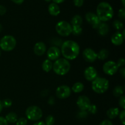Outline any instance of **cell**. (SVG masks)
I'll return each instance as SVG.
<instances>
[{"label": "cell", "mask_w": 125, "mask_h": 125, "mask_svg": "<svg viewBox=\"0 0 125 125\" xmlns=\"http://www.w3.org/2000/svg\"><path fill=\"white\" fill-rule=\"evenodd\" d=\"M61 52L64 59L67 60H74L77 58L80 52V47L78 43L73 40H67L61 45Z\"/></svg>", "instance_id": "1"}, {"label": "cell", "mask_w": 125, "mask_h": 125, "mask_svg": "<svg viewBox=\"0 0 125 125\" xmlns=\"http://www.w3.org/2000/svg\"><path fill=\"white\" fill-rule=\"evenodd\" d=\"M96 15L101 21H107L113 17L114 9L108 2H101L96 7Z\"/></svg>", "instance_id": "2"}, {"label": "cell", "mask_w": 125, "mask_h": 125, "mask_svg": "<svg viewBox=\"0 0 125 125\" xmlns=\"http://www.w3.org/2000/svg\"><path fill=\"white\" fill-rule=\"evenodd\" d=\"M71 65L68 60L64 58H59L55 61L52 65V70L57 75L63 76L69 72Z\"/></svg>", "instance_id": "3"}, {"label": "cell", "mask_w": 125, "mask_h": 125, "mask_svg": "<svg viewBox=\"0 0 125 125\" xmlns=\"http://www.w3.org/2000/svg\"><path fill=\"white\" fill-rule=\"evenodd\" d=\"M109 87V82L104 78H96L92 83V89L95 93L102 94L106 92Z\"/></svg>", "instance_id": "4"}, {"label": "cell", "mask_w": 125, "mask_h": 125, "mask_svg": "<svg viewBox=\"0 0 125 125\" xmlns=\"http://www.w3.org/2000/svg\"><path fill=\"white\" fill-rule=\"evenodd\" d=\"M17 40L12 35L4 36L0 40V48L4 51H11L15 48Z\"/></svg>", "instance_id": "5"}, {"label": "cell", "mask_w": 125, "mask_h": 125, "mask_svg": "<svg viewBox=\"0 0 125 125\" xmlns=\"http://www.w3.org/2000/svg\"><path fill=\"white\" fill-rule=\"evenodd\" d=\"M26 116L31 121H37L42 117L43 112L41 109L37 106H31L26 110Z\"/></svg>", "instance_id": "6"}, {"label": "cell", "mask_w": 125, "mask_h": 125, "mask_svg": "<svg viewBox=\"0 0 125 125\" xmlns=\"http://www.w3.org/2000/svg\"><path fill=\"white\" fill-rule=\"evenodd\" d=\"M56 31L61 36L67 37L72 34V26L68 22L61 21L56 24Z\"/></svg>", "instance_id": "7"}, {"label": "cell", "mask_w": 125, "mask_h": 125, "mask_svg": "<svg viewBox=\"0 0 125 125\" xmlns=\"http://www.w3.org/2000/svg\"><path fill=\"white\" fill-rule=\"evenodd\" d=\"M103 70L105 74L109 76H112L115 74L118 70V67L117 63L114 61H109L104 63Z\"/></svg>", "instance_id": "8"}, {"label": "cell", "mask_w": 125, "mask_h": 125, "mask_svg": "<svg viewBox=\"0 0 125 125\" xmlns=\"http://www.w3.org/2000/svg\"><path fill=\"white\" fill-rule=\"evenodd\" d=\"M72 94V89L69 86L62 85L59 86L56 90V96L59 99H65L69 97Z\"/></svg>", "instance_id": "9"}, {"label": "cell", "mask_w": 125, "mask_h": 125, "mask_svg": "<svg viewBox=\"0 0 125 125\" xmlns=\"http://www.w3.org/2000/svg\"><path fill=\"white\" fill-rule=\"evenodd\" d=\"M85 17L87 21L92 26L94 29H97L98 27L101 23L96 14L93 13V12H87L85 14Z\"/></svg>", "instance_id": "10"}, {"label": "cell", "mask_w": 125, "mask_h": 125, "mask_svg": "<svg viewBox=\"0 0 125 125\" xmlns=\"http://www.w3.org/2000/svg\"><path fill=\"white\" fill-rule=\"evenodd\" d=\"M76 104L81 111H87L90 105L91 104V102H90V99L87 96L85 95H82L78 98Z\"/></svg>", "instance_id": "11"}, {"label": "cell", "mask_w": 125, "mask_h": 125, "mask_svg": "<svg viewBox=\"0 0 125 125\" xmlns=\"http://www.w3.org/2000/svg\"><path fill=\"white\" fill-rule=\"evenodd\" d=\"M83 58L88 62H94L97 59V53L94 50L88 48L85 49L83 52Z\"/></svg>", "instance_id": "12"}, {"label": "cell", "mask_w": 125, "mask_h": 125, "mask_svg": "<svg viewBox=\"0 0 125 125\" xmlns=\"http://www.w3.org/2000/svg\"><path fill=\"white\" fill-rule=\"evenodd\" d=\"M61 55V50L57 46H51L47 51L48 59L51 61H56L59 59Z\"/></svg>", "instance_id": "13"}, {"label": "cell", "mask_w": 125, "mask_h": 125, "mask_svg": "<svg viewBox=\"0 0 125 125\" xmlns=\"http://www.w3.org/2000/svg\"><path fill=\"white\" fill-rule=\"evenodd\" d=\"M84 77L87 80L89 81H93L94 79L97 78L98 73L94 67L90 66L85 68L84 72Z\"/></svg>", "instance_id": "14"}, {"label": "cell", "mask_w": 125, "mask_h": 125, "mask_svg": "<svg viewBox=\"0 0 125 125\" xmlns=\"http://www.w3.org/2000/svg\"><path fill=\"white\" fill-rule=\"evenodd\" d=\"M46 51V45L42 42H39L35 43L34 46V52L38 56H43Z\"/></svg>", "instance_id": "15"}, {"label": "cell", "mask_w": 125, "mask_h": 125, "mask_svg": "<svg viewBox=\"0 0 125 125\" xmlns=\"http://www.w3.org/2000/svg\"><path fill=\"white\" fill-rule=\"evenodd\" d=\"M124 39L122 33L118 31L112 35V37H111V42L115 46H120L123 44Z\"/></svg>", "instance_id": "16"}, {"label": "cell", "mask_w": 125, "mask_h": 125, "mask_svg": "<svg viewBox=\"0 0 125 125\" xmlns=\"http://www.w3.org/2000/svg\"><path fill=\"white\" fill-rule=\"evenodd\" d=\"M48 10L50 14L52 16H57L61 12L60 7H59L57 4L54 3V2H52L49 5Z\"/></svg>", "instance_id": "17"}, {"label": "cell", "mask_w": 125, "mask_h": 125, "mask_svg": "<svg viewBox=\"0 0 125 125\" xmlns=\"http://www.w3.org/2000/svg\"><path fill=\"white\" fill-rule=\"evenodd\" d=\"M98 32L101 36H105L107 35L109 31V28L108 24L105 23H101L98 27Z\"/></svg>", "instance_id": "18"}, {"label": "cell", "mask_w": 125, "mask_h": 125, "mask_svg": "<svg viewBox=\"0 0 125 125\" xmlns=\"http://www.w3.org/2000/svg\"><path fill=\"white\" fill-rule=\"evenodd\" d=\"M120 113L119 109L117 107H112L109 109L106 112L107 116L110 119H114L116 117H118Z\"/></svg>", "instance_id": "19"}, {"label": "cell", "mask_w": 125, "mask_h": 125, "mask_svg": "<svg viewBox=\"0 0 125 125\" xmlns=\"http://www.w3.org/2000/svg\"><path fill=\"white\" fill-rule=\"evenodd\" d=\"M72 26H81L83 24V18L79 15H75L71 20Z\"/></svg>", "instance_id": "20"}, {"label": "cell", "mask_w": 125, "mask_h": 125, "mask_svg": "<svg viewBox=\"0 0 125 125\" xmlns=\"http://www.w3.org/2000/svg\"><path fill=\"white\" fill-rule=\"evenodd\" d=\"M52 65H53V63H52V61L49 59H46L42 63V68L44 72L48 73L52 69Z\"/></svg>", "instance_id": "21"}, {"label": "cell", "mask_w": 125, "mask_h": 125, "mask_svg": "<svg viewBox=\"0 0 125 125\" xmlns=\"http://www.w3.org/2000/svg\"><path fill=\"white\" fill-rule=\"evenodd\" d=\"M5 119L6 120L7 123H15L17 122V120H18V115L15 112H11L6 115Z\"/></svg>", "instance_id": "22"}, {"label": "cell", "mask_w": 125, "mask_h": 125, "mask_svg": "<svg viewBox=\"0 0 125 125\" xmlns=\"http://www.w3.org/2000/svg\"><path fill=\"white\" fill-rule=\"evenodd\" d=\"M84 85L81 82H77V83H74L72 87V90L74 93H80L84 90Z\"/></svg>", "instance_id": "23"}, {"label": "cell", "mask_w": 125, "mask_h": 125, "mask_svg": "<svg viewBox=\"0 0 125 125\" xmlns=\"http://www.w3.org/2000/svg\"><path fill=\"white\" fill-rule=\"evenodd\" d=\"M109 54V52L108 50L106 49H102L97 53V59L102 61L106 59L108 57Z\"/></svg>", "instance_id": "24"}, {"label": "cell", "mask_w": 125, "mask_h": 125, "mask_svg": "<svg viewBox=\"0 0 125 125\" xmlns=\"http://www.w3.org/2000/svg\"><path fill=\"white\" fill-rule=\"evenodd\" d=\"M123 93H124V88L121 85L115 87L113 90V95L116 97H120L122 96Z\"/></svg>", "instance_id": "25"}, {"label": "cell", "mask_w": 125, "mask_h": 125, "mask_svg": "<svg viewBox=\"0 0 125 125\" xmlns=\"http://www.w3.org/2000/svg\"><path fill=\"white\" fill-rule=\"evenodd\" d=\"M113 26L115 29H116L117 30H122L124 28V24H123V22L121 21L120 20H116L114 21L113 22Z\"/></svg>", "instance_id": "26"}, {"label": "cell", "mask_w": 125, "mask_h": 125, "mask_svg": "<svg viewBox=\"0 0 125 125\" xmlns=\"http://www.w3.org/2000/svg\"><path fill=\"white\" fill-rule=\"evenodd\" d=\"M83 32L81 26H72V33L74 35H79Z\"/></svg>", "instance_id": "27"}, {"label": "cell", "mask_w": 125, "mask_h": 125, "mask_svg": "<svg viewBox=\"0 0 125 125\" xmlns=\"http://www.w3.org/2000/svg\"><path fill=\"white\" fill-rule=\"evenodd\" d=\"M55 123V118L51 115L48 116L45 118V125H53L54 123Z\"/></svg>", "instance_id": "28"}, {"label": "cell", "mask_w": 125, "mask_h": 125, "mask_svg": "<svg viewBox=\"0 0 125 125\" xmlns=\"http://www.w3.org/2000/svg\"><path fill=\"white\" fill-rule=\"evenodd\" d=\"M2 102V104L3 107H6V108H7V107H10V106H12V101L9 98H6L4 99Z\"/></svg>", "instance_id": "29"}, {"label": "cell", "mask_w": 125, "mask_h": 125, "mask_svg": "<svg viewBox=\"0 0 125 125\" xmlns=\"http://www.w3.org/2000/svg\"><path fill=\"white\" fill-rule=\"evenodd\" d=\"M87 111L89 113L92 114H95L96 113V112H97V107H96V105L91 104Z\"/></svg>", "instance_id": "30"}, {"label": "cell", "mask_w": 125, "mask_h": 125, "mask_svg": "<svg viewBox=\"0 0 125 125\" xmlns=\"http://www.w3.org/2000/svg\"><path fill=\"white\" fill-rule=\"evenodd\" d=\"M78 118L80 119H83V118H86L88 116V112L87 111H79V112L78 113Z\"/></svg>", "instance_id": "31"}, {"label": "cell", "mask_w": 125, "mask_h": 125, "mask_svg": "<svg viewBox=\"0 0 125 125\" xmlns=\"http://www.w3.org/2000/svg\"><path fill=\"white\" fill-rule=\"evenodd\" d=\"M27 123H28V120L24 117L18 118L16 122L17 125H26Z\"/></svg>", "instance_id": "32"}, {"label": "cell", "mask_w": 125, "mask_h": 125, "mask_svg": "<svg viewBox=\"0 0 125 125\" xmlns=\"http://www.w3.org/2000/svg\"><path fill=\"white\" fill-rule=\"evenodd\" d=\"M119 117H120V120L122 122V124L123 125H125V109L122 110L121 112H120L119 113Z\"/></svg>", "instance_id": "33"}, {"label": "cell", "mask_w": 125, "mask_h": 125, "mask_svg": "<svg viewBox=\"0 0 125 125\" xmlns=\"http://www.w3.org/2000/svg\"><path fill=\"white\" fill-rule=\"evenodd\" d=\"M118 17L120 20H124L125 19V8H122L119 10L118 13Z\"/></svg>", "instance_id": "34"}, {"label": "cell", "mask_w": 125, "mask_h": 125, "mask_svg": "<svg viewBox=\"0 0 125 125\" xmlns=\"http://www.w3.org/2000/svg\"><path fill=\"white\" fill-rule=\"evenodd\" d=\"M119 106L123 109H125V96H121L119 100Z\"/></svg>", "instance_id": "35"}, {"label": "cell", "mask_w": 125, "mask_h": 125, "mask_svg": "<svg viewBox=\"0 0 125 125\" xmlns=\"http://www.w3.org/2000/svg\"><path fill=\"white\" fill-rule=\"evenodd\" d=\"M73 3L75 6L80 7L83 6V4H84V0H73Z\"/></svg>", "instance_id": "36"}, {"label": "cell", "mask_w": 125, "mask_h": 125, "mask_svg": "<svg viewBox=\"0 0 125 125\" xmlns=\"http://www.w3.org/2000/svg\"><path fill=\"white\" fill-rule=\"evenodd\" d=\"M125 64V61L123 58H120L117 62V65L118 68L120 67H123Z\"/></svg>", "instance_id": "37"}, {"label": "cell", "mask_w": 125, "mask_h": 125, "mask_svg": "<svg viewBox=\"0 0 125 125\" xmlns=\"http://www.w3.org/2000/svg\"><path fill=\"white\" fill-rule=\"evenodd\" d=\"M6 8L4 6L0 5V15H4L6 13Z\"/></svg>", "instance_id": "38"}, {"label": "cell", "mask_w": 125, "mask_h": 125, "mask_svg": "<svg viewBox=\"0 0 125 125\" xmlns=\"http://www.w3.org/2000/svg\"><path fill=\"white\" fill-rule=\"evenodd\" d=\"M100 125H113V124H112V122L109 120H104L100 123Z\"/></svg>", "instance_id": "39"}, {"label": "cell", "mask_w": 125, "mask_h": 125, "mask_svg": "<svg viewBox=\"0 0 125 125\" xmlns=\"http://www.w3.org/2000/svg\"><path fill=\"white\" fill-rule=\"evenodd\" d=\"M0 125H8V123L4 117L0 116Z\"/></svg>", "instance_id": "40"}, {"label": "cell", "mask_w": 125, "mask_h": 125, "mask_svg": "<svg viewBox=\"0 0 125 125\" xmlns=\"http://www.w3.org/2000/svg\"><path fill=\"white\" fill-rule=\"evenodd\" d=\"M120 73L121 75L122 76V77L123 78H125V68L124 67H122V68L120 69Z\"/></svg>", "instance_id": "41"}, {"label": "cell", "mask_w": 125, "mask_h": 125, "mask_svg": "<svg viewBox=\"0 0 125 125\" xmlns=\"http://www.w3.org/2000/svg\"><path fill=\"white\" fill-rule=\"evenodd\" d=\"M11 1H13L14 3L17 4H21L24 2V0H11Z\"/></svg>", "instance_id": "42"}, {"label": "cell", "mask_w": 125, "mask_h": 125, "mask_svg": "<svg viewBox=\"0 0 125 125\" xmlns=\"http://www.w3.org/2000/svg\"><path fill=\"white\" fill-rule=\"evenodd\" d=\"M48 103L51 105L53 104L54 103V98L53 96H51V97L50 98V99H49L48 100Z\"/></svg>", "instance_id": "43"}, {"label": "cell", "mask_w": 125, "mask_h": 125, "mask_svg": "<svg viewBox=\"0 0 125 125\" xmlns=\"http://www.w3.org/2000/svg\"><path fill=\"white\" fill-rule=\"evenodd\" d=\"M65 1V0H52V1H53L54 3L56 4H61V3H62L63 2H64V1Z\"/></svg>", "instance_id": "44"}, {"label": "cell", "mask_w": 125, "mask_h": 125, "mask_svg": "<svg viewBox=\"0 0 125 125\" xmlns=\"http://www.w3.org/2000/svg\"><path fill=\"white\" fill-rule=\"evenodd\" d=\"M33 125H45V122L40 121V122H37V123H34Z\"/></svg>", "instance_id": "45"}, {"label": "cell", "mask_w": 125, "mask_h": 125, "mask_svg": "<svg viewBox=\"0 0 125 125\" xmlns=\"http://www.w3.org/2000/svg\"><path fill=\"white\" fill-rule=\"evenodd\" d=\"M2 109H3V106H2V102H1V101L0 100V113H1V111H2Z\"/></svg>", "instance_id": "46"}, {"label": "cell", "mask_w": 125, "mask_h": 125, "mask_svg": "<svg viewBox=\"0 0 125 125\" xmlns=\"http://www.w3.org/2000/svg\"><path fill=\"white\" fill-rule=\"evenodd\" d=\"M2 31V26L1 25V24L0 23V32Z\"/></svg>", "instance_id": "47"}, {"label": "cell", "mask_w": 125, "mask_h": 125, "mask_svg": "<svg viewBox=\"0 0 125 125\" xmlns=\"http://www.w3.org/2000/svg\"><path fill=\"white\" fill-rule=\"evenodd\" d=\"M122 4H123V7L125 6V0H122Z\"/></svg>", "instance_id": "48"}, {"label": "cell", "mask_w": 125, "mask_h": 125, "mask_svg": "<svg viewBox=\"0 0 125 125\" xmlns=\"http://www.w3.org/2000/svg\"><path fill=\"white\" fill-rule=\"evenodd\" d=\"M45 1H46V2H50V1H51V0H45Z\"/></svg>", "instance_id": "49"}, {"label": "cell", "mask_w": 125, "mask_h": 125, "mask_svg": "<svg viewBox=\"0 0 125 125\" xmlns=\"http://www.w3.org/2000/svg\"><path fill=\"white\" fill-rule=\"evenodd\" d=\"M1 50H0V57H1Z\"/></svg>", "instance_id": "50"}]
</instances>
